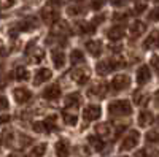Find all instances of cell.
Segmentation results:
<instances>
[{
	"mask_svg": "<svg viewBox=\"0 0 159 157\" xmlns=\"http://www.w3.org/2000/svg\"><path fill=\"white\" fill-rule=\"evenodd\" d=\"M34 27H37V21L34 18H27V19H24L18 24V30L19 32H27V30H32Z\"/></svg>",
	"mask_w": 159,
	"mask_h": 157,
	"instance_id": "e0dca14e",
	"label": "cell"
},
{
	"mask_svg": "<svg viewBox=\"0 0 159 157\" xmlns=\"http://www.w3.org/2000/svg\"><path fill=\"white\" fill-rule=\"evenodd\" d=\"M15 98L18 103H27L32 98V92L25 87H16L15 89Z\"/></svg>",
	"mask_w": 159,
	"mask_h": 157,
	"instance_id": "8992f818",
	"label": "cell"
},
{
	"mask_svg": "<svg viewBox=\"0 0 159 157\" xmlns=\"http://www.w3.org/2000/svg\"><path fill=\"white\" fill-rule=\"evenodd\" d=\"M42 18H43V21H45L46 24H52V22L57 19V13H56V11H52L51 8H49V10L45 8V10L42 11Z\"/></svg>",
	"mask_w": 159,
	"mask_h": 157,
	"instance_id": "44dd1931",
	"label": "cell"
},
{
	"mask_svg": "<svg viewBox=\"0 0 159 157\" xmlns=\"http://www.w3.org/2000/svg\"><path fill=\"white\" fill-rule=\"evenodd\" d=\"M80 103H81V97H80V94H70L67 98H65V108L75 111L80 107Z\"/></svg>",
	"mask_w": 159,
	"mask_h": 157,
	"instance_id": "7c38bea8",
	"label": "cell"
},
{
	"mask_svg": "<svg viewBox=\"0 0 159 157\" xmlns=\"http://www.w3.org/2000/svg\"><path fill=\"white\" fill-rule=\"evenodd\" d=\"M145 8H147V3H140V5L137 3V7H135V11H137V13H142Z\"/></svg>",
	"mask_w": 159,
	"mask_h": 157,
	"instance_id": "ab89813d",
	"label": "cell"
},
{
	"mask_svg": "<svg viewBox=\"0 0 159 157\" xmlns=\"http://www.w3.org/2000/svg\"><path fill=\"white\" fill-rule=\"evenodd\" d=\"M70 62L73 65H78V63H83L84 62V54L80 49H75L72 51V54H70Z\"/></svg>",
	"mask_w": 159,
	"mask_h": 157,
	"instance_id": "d4e9b609",
	"label": "cell"
},
{
	"mask_svg": "<svg viewBox=\"0 0 159 157\" xmlns=\"http://www.w3.org/2000/svg\"><path fill=\"white\" fill-rule=\"evenodd\" d=\"M86 49L91 52V56H100V52H102V41H99V40H89L86 43Z\"/></svg>",
	"mask_w": 159,
	"mask_h": 157,
	"instance_id": "5bb4252c",
	"label": "cell"
},
{
	"mask_svg": "<svg viewBox=\"0 0 159 157\" xmlns=\"http://www.w3.org/2000/svg\"><path fill=\"white\" fill-rule=\"evenodd\" d=\"M150 63H151V68L157 73V76H159V57L157 56H153L151 59H150Z\"/></svg>",
	"mask_w": 159,
	"mask_h": 157,
	"instance_id": "d6a6232c",
	"label": "cell"
},
{
	"mask_svg": "<svg viewBox=\"0 0 159 157\" xmlns=\"http://www.w3.org/2000/svg\"><path fill=\"white\" fill-rule=\"evenodd\" d=\"M62 3V0H49V7H59Z\"/></svg>",
	"mask_w": 159,
	"mask_h": 157,
	"instance_id": "60d3db41",
	"label": "cell"
},
{
	"mask_svg": "<svg viewBox=\"0 0 159 157\" xmlns=\"http://www.w3.org/2000/svg\"><path fill=\"white\" fill-rule=\"evenodd\" d=\"M100 114H102V110H100L99 105H89V107H86L84 111H83V116H84L86 121H96L100 117Z\"/></svg>",
	"mask_w": 159,
	"mask_h": 157,
	"instance_id": "277c9868",
	"label": "cell"
},
{
	"mask_svg": "<svg viewBox=\"0 0 159 157\" xmlns=\"http://www.w3.org/2000/svg\"><path fill=\"white\" fill-rule=\"evenodd\" d=\"M80 30H81L83 33H94L96 32V24L94 22H80Z\"/></svg>",
	"mask_w": 159,
	"mask_h": 157,
	"instance_id": "4316f807",
	"label": "cell"
},
{
	"mask_svg": "<svg viewBox=\"0 0 159 157\" xmlns=\"http://www.w3.org/2000/svg\"><path fill=\"white\" fill-rule=\"evenodd\" d=\"M34 130H35V132H43V130H45L43 122H35L34 124Z\"/></svg>",
	"mask_w": 159,
	"mask_h": 157,
	"instance_id": "8d00e7d4",
	"label": "cell"
},
{
	"mask_svg": "<svg viewBox=\"0 0 159 157\" xmlns=\"http://www.w3.org/2000/svg\"><path fill=\"white\" fill-rule=\"evenodd\" d=\"M8 108V100L7 97H2V110H7Z\"/></svg>",
	"mask_w": 159,
	"mask_h": 157,
	"instance_id": "b9f144b4",
	"label": "cell"
},
{
	"mask_svg": "<svg viewBox=\"0 0 159 157\" xmlns=\"http://www.w3.org/2000/svg\"><path fill=\"white\" fill-rule=\"evenodd\" d=\"M15 76L19 81H25V80H29V72H27V68H24L22 65H19V67L16 68V72H15Z\"/></svg>",
	"mask_w": 159,
	"mask_h": 157,
	"instance_id": "83f0119b",
	"label": "cell"
},
{
	"mask_svg": "<svg viewBox=\"0 0 159 157\" xmlns=\"http://www.w3.org/2000/svg\"><path fill=\"white\" fill-rule=\"evenodd\" d=\"M129 84H130L129 76H126V75H118V76H115V78H113V81H111L110 87H111L113 92H119V90L126 89Z\"/></svg>",
	"mask_w": 159,
	"mask_h": 157,
	"instance_id": "3957f363",
	"label": "cell"
},
{
	"mask_svg": "<svg viewBox=\"0 0 159 157\" xmlns=\"http://www.w3.org/2000/svg\"><path fill=\"white\" fill-rule=\"evenodd\" d=\"M43 97L46 100H56V98H59L61 97V87L57 84H51L49 87H46L43 90Z\"/></svg>",
	"mask_w": 159,
	"mask_h": 157,
	"instance_id": "ba28073f",
	"label": "cell"
},
{
	"mask_svg": "<svg viewBox=\"0 0 159 157\" xmlns=\"http://www.w3.org/2000/svg\"><path fill=\"white\" fill-rule=\"evenodd\" d=\"M139 141H140V133L137 132V130H130V132L124 137V140H123L119 148H121V151H130L139 145Z\"/></svg>",
	"mask_w": 159,
	"mask_h": 157,
	"instance_id": "7a4b0ae2",
	"label": "cell"
},
{
	"mask_svg": "<svg viewBox=\"0 0 159 157\" xmlns=\"http://www.w3.org/2000/svg\"><path fill=\"white\" fill-rule=\"evenodd\" d=\"M88 141L89 145L94 148L96 151H102L103 149V141H102V137H96V135H91L88 137Z\"/></svg>",
	"mask_w": 159,
	"mask_h": 157,
	"instance_id": "7402d4cb",
	"label": "cell"
},
{
	"mask_svg": "<svg viewBox=\"0 0 159 157\" xmlns=\"http://www.w3.org/2000/svg\"><path fill=\"white\" fill-rule=\"evenodd\" d=\"M30 60H32V62H42V60H43V52H42V49H37L35 54L30 56Z\"/></svg>",
	"mask_w": 159,
	"mask_h": 157,
	"instance_id": "e575fe53",
	"label": "cell"
},
{
	"mask_svg": "<svg viewBox=\"0 0 159 157\" xmlns=\"http://www.w3.org/2000/svg\"><path fill=\"white\" fill-rule=\"evenodd\" d=\"M105 5V0H94V2H92V8H94V10H100L102 7Z\"/></svg>",
	"mask_w": 159,
	"mask_h": 157,
	"instance_id": "d590c367",
	"label": "cell"
},
{
	"mask_svg": "<svg viewBox=\"0 0 159 157\" xmlns=\"http://www.w3.org/2000/svg\"><path fill=\"white\" fill-rule=\"evenodd\" d=\"M147 140L150 143H159V130H151V132H148Z\"/></svg>",
	"mask_w": 159,
	"mask_h": 157,
	"instance_id": "1f68e13d",
	"label": "cell"
},
{
	"mask_svg": "<svg viewBox=\"0 0 159 157\" xmlns=\"http://www.w3.org/2000/svg\"><path fill=\"white\" fill-rule=\"evenodd\" d=\"M96 70H97V73H99L100 76H105V75H108V73L113 70V65H111L110 60H102V62L97 63Z\"/></svg>",
	"mask_w": 159,
	"mask_h": 157,
	"instance_id": "9a60e30c",
	"label": "cell"
},
{
	"mask_svg": "<svg viewBox=\"0 0 159 157\" xmlns=\"http://www.w3.org/2000/svg\"><path fill=\"white\" fill-rule=\"evenodd\" d=\"M108 113L115 117L130 116L132 114V105L127 100H115L108 105Z\"/></svg>",
	"mask_w": 159,
	"mask_h": 157,
	"instance_id": "6da1fadb",
	"label": "cell"
},
{
	"mask_svg": "<svg viewBox=\"0 0 159 157\" xmlns=\"http://www.w3.org/2000/svg\"><path fill=\"white\" fill-rule=\"evenodd\" d=\"M10 157H13V155H10Z\"/></svg>",
	"mask_w": 159,
	"mask_h": 157,
	"instance_id": "ee69618b",
	"label": "cell"
},
{
	"mask_svg": "<svg viewBox=\"0 0 159 157\" xmlns=\"http://www.w3.org/2000/svg\"><path fill=\"white\" fill-rule=\"evenodd\" d=\"M148 18H150V21H159V5H157L156 8H153V10L150 11Z\"/></svg>",
	"mask_w": 159,
	"mask_h": 157,
	"instance_id": "836d02e7",
	"label": "cell"
},
{
	"mask_svg": "<svg viewBox=\"0 0 159 157\" xmlns=\"http://www.w3.org/2000/svg\"><path fill=\"white\" fill-rule=\"evenodd\" d=\"M62 119H64V122L65 124H69V125H75L76 124V113L75 111H65L64 114H62Z\"/></svg>",
	"mask_w": 159,
	"mask_h": 157,
	"instance_id": "f1b7e54d",
	"label": "cell"
},
{
	"mask_svg": "<svg viewBox=\"0 0 159 157\" xmlns=\"http://www.w3.org/2000/svg\"><path fill=\"white\" fill-rule=\"evenodd\" d=\"M45 151H46V146H45V145H38V146H35V148L29 152L27 157H42V155L45 154Z\"/></svg>",
	"mask_w": 159,
	"mask_h": 157,
	"instance_id": "f546056e",
	"label": "cell"
},
{
	"mask_svg": "<svg viewBox=\"0 0 159 157\" xmlns=\"http://www.w3.org/2000/svg\"><path fill=\"white\" fill-rule=\"evenodd\" d=\"M51 57H52V62H54L56 68H62L64 67V63H65V54H64L62 51H59V49L52 51Z\"/></svg>",
	"mask_w": 159,
	"mask_h": 157,
	"instance_id": "ac0fdd59",
	"label": "cell"
},
{
	"mask_svg": "<svg viewBox=\"0 0 159 157\" xmlns=\"http://www.w3.org/2000/svg\"><path fill=\"white\" fill-rule=\"evenodd\" d=\"M150 80H151V73H150L148 65H142V67L137 70V84L143 86V84H147Z\"/></svg>",
	"mask_w": 159,
	"mask_h": 157,
	"instance_id": "5b68a950",
	"label": "cell"
},
{
	"mask_svg": "<svg viewBox=\"0 0 159 157\" xmlns=\"http://www.w3.org/2000/svg\"><path fill=\"white\" fill-rule=\"evenodd\" d=\"M56 154H57V157H69V143L65 141V140L57 141V145H56Z\"/></svg>",
	"mask_w": 159,
	"mask_h": 157,
	"instance_id": "ffe728a7",
	"label": "cell"
},
{
	"mask_svg": "<svg viewBox=\"0 0 159 157\" xmlns=\"http://www.w3.org/2000/svg\"><path fill=\"white\" fill-rule=\"evenodd\" d=\"M13 3H15V0H2V8L7 10L8 7H11Z\"/></svg>",
	"mask_w": 159,
	"mask_h": 157,
	"instance_id": "74e56055",
	"label": "cell"
},
{
	"mask_svg": "<svg viewBox=\"0 0 159 157\" xmlns=\"http://www.w3.org/2000/svg\"><path fill=\"white\" fill-rule=\"evenodd\" d=\"M124 27L123 25H115V27H111L108 32H107V37L110 38L111 41H118V40H121L123 35H124Z\"/></svg>",
	"mask_w": 159,
	"mask_h": 157,
	"instance_id": "8fae6325",
	"label": "cell"
},
{
	"mask_svg": "<svg viewBox=\"0 0 159 157\" xmlns=\"http://www.w3.org/2000/svg\"><path fill=\"white\" fill-rule=\"evenodd\" d=\"M72 80L76 83V84H86L88 83V80H89V73L86 72V70H83V68H75L73 72H72Z\"/></svg>",
	"mask_w": 159,
	"mask_h": 157,
	"instance_id": "52a82bcc",
	"label": "cell"
},
{
	"mask_svg": "<svg viewBox=\"0 0 159 157\" xmlns=\"http://www.w3.org/2000/svg\"><path fill=\"white\" fill-rule=\"evenodd\" d=\"M157 121H159V116H157Z\"/></svg>",
	"mask_w": 159,
	"mask_h": 157,
	"instance_id": "7bdbcfd3",
	"label": "cell"
},
{
	"mask_svg": "<svg viewBox=\"0 0 159 157\" xmlns=\"http://www.w3.org/2000/svg\"><path fill=\"white\" fill-rule=\"evenodd\" d=\"M135 157H159V151L154 148H143L135 154Z\"/></svg>",
	"mask_w": 159,
	"mask_h": 157,
	"instance_id": "603a6c76",
	"label": "cell"
},
{
	"mask_svg": "<svg viewBox=\"0 0 159 157\" xmlns=\"http://www.w3.org/2000/svg\"><path fill=\"white\" fill-rule=\"evenodd\" d=\"M105 90H107V86H105L103 83H99V84H96L94 87L89 90V94L94 95V97H103L105 95Z\"/></svg>",
	"mask_w": 159,
	"mask_h": 157,
	"instance_id": "cb8c5ba5",
	"label": "cell"
},
{
	"mask_svg": "<svg viewBox=\"0 0 159 157\" xmlns=\"http://www.w3.org/2000/svg\"><path fill=\"white\" fill-rule=\"evenodd\" d=\"M96 132H97L99 137H108L111 133V129H110V125L107 122H102V124H99L96 127Z\"/></svg>",
	"mask_w": 159,
	"mask_h": 157,
	"instance_id": "484cf974",
	"label": "cell"
},
{
	"mask_svg": "<svg viewBox=\"0 0 159 157\" xmlns=\"http://www.w3.org/2000/svg\"><path fill=\"white\" fill-rule=\"evenodd\" d=\"M145 30H147V25H145L142 21H135V22H132L130 24V27H129V32H130V35L132 37H140Z\"/></svg>",
	"mask_w": 159,
	"mask_h": 157,
	"instance_id": "4fadbf2b",
	"label": "cell"
},
{
	"mask_svg": "<svg viewBox=\"0 0 159 157\" xmlns=\"http://www.w3.org/2000/svg\"><path fill=\"white\" fill-rule=\"evenodd\" d=\"M153 122V113L151 111H142L139 114V125L140 127H148Z\"/></svg>",
	"mask_w": 159,
	"mask_h": 157,
	"instance_id": "2e32d148",
	"label": "cell"
},
{
	"mask_svg": "<svg viewBox=\"0 0 159 157\" xmlns=\"http://www.w3.org/2000/svg\"><path fill=\"white\" fill-rule=\"evenodd\" d=\"M110 62H111V65H113V68H121V67H124V65H126L124 59H121L119 56L111 57V59H110Z\"/></svg>",
	"mask_w": 159,
	"mask_h": 157,
	"instance_id": "4dcf8cb0",
	"label": "cell"
},
{
	"mask_svg": "<svg viewBox=\"0 0 159 157\" xmlns=\"http://www.w3.org/2000/svg\"><path fill=\"white\" fill-rule=\"evenodd\" d=\"M51 70H48V68H40L37 73H35V76H34V84L35 86H40L42 83H45V81H48L49 78H51Z\"/></svg>",
	"mask_w": 159,
	"mask_h": 157,
	"instance_id": "9c48e42d",
	"label": "cell"
},
{
	"mask_svg": "<svg viewBox=\"0 0 159 157\" xmlns=\"http://www.w3.org/2000/svg\"><path fill=\"white\" fill-rule=\"evenodd\" d=\"M78 13H80V8H78V7H70V8H69V15L73 16V15H78Z\"/></svg>",
	"mask_w": 159,
	"mask_h": 157,
	"instance_id": "f35d334b",
	"label": "cell"
},
{
	"mask_svg": "<svg viewBox=\"0 0 159 157\" xmlns=\"http://www.w3.org/2000/svg\"><path fill=\"white\" fill-rule=\"evenodd\" d=\"M43 125H45L46 132H54V130H57V116L52 114V116L46 117L43 121Z\"/></svg>",
	"mask_w": 159,
	"mask_h": 157,
	"instance_id": "d6986e66",
	"label": "cell"
},
{
	"mask_svg": "<svg viewBox=\"0 0 159 157\" xmlns=\"http://www.w3.org/2000/svg\"><path fill=\"white\" fill-rule=\"evenodd\" d=\"M143 46H145V49H154V48H159V32H157V30L151 32L150 37L147 38V40H145Z\"/></svg>",
	"mask_w": 159,
	"mask_h": 157,
	"instance_id": "30bf717a",
	"label": "cell"
}]
</instances>
